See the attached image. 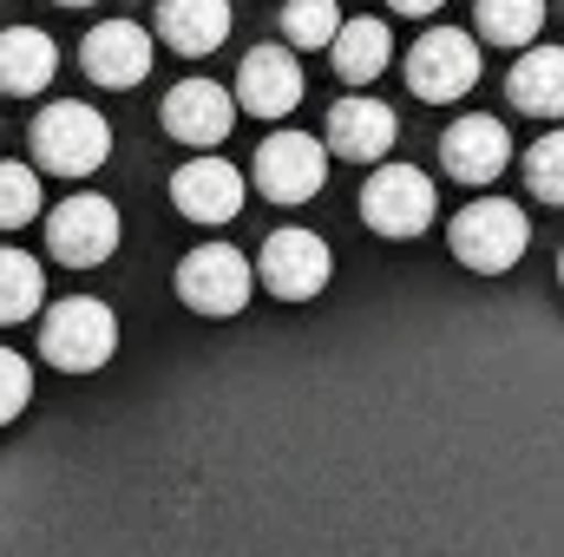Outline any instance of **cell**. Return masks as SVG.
<instances>
[{
  "label": "cell",
  "mask_w": 564,
  "mask_h": 557,
  "mask_svg": "<svg viewBox=\"0 0 564 557\" xmlns=\"http://www.w3.org/2000/svg\"><path fill=\"white\" fill-rule=\"evenodd\" d=\"M328 46H335V73L355 79V86H368V79H381L388 59H394V26H388V20H341Z\"/></svg>",
  "instance_id": "obj_19"
},
{
  "label": "cell",
  "mask_w": 564,
  "mask_h": 557,
  "mask_svg": "<svg viewBox=\"0 0 564 557\" xmlns=\"http://www.w3.org/2000/svg\"><path fill=\"white\" fill-rule=\"evenodd\" d=\"M33 157H40L53 177H93V171L112 157V125H106L93 106L59 99V106H46L40 125H33Z\"/></svg>",
  "instance_id": "obj_3"
},
{
  "label": "cell",
  "mask_w": 564,
  "mask_h": 557,
  "mask_svg": "<svg viewBox=\"0 0 564 557\" xmlns=\"http://www.w3.org/2000/svg\"><path fill=\"white\" fill-rule=\"evenodd\" d=\"M328 270H335V256H328V243H322L315 230H276V237L263 243V256H257L263 288L282 295V302H308V295H322Z\"/></svg>",
  "instance_id": "obj_9"
},
{
  "label": "cell",
  "mask_w": 564,
  "mask_h": 557,
  "mask_svg": "<svg viewBox=\"0 0 564 557\" xmlns=\"http://www.w3.org/2000/svg\"><path fill=\"white\" fill-rule=\"evenodd\" d=\"M525 177L545 204H564V132H545V139L525 151Z\"/></svg>",
  "instance_id": "obj_24"
},
{
  "label": "cell",
  "mask_w": 564,
  "mask_h": 557,
  "mask_svg": "<svg viewBox=\"0 0 564 557\" xmlns=\"http://www.w3.org/2000/svg\"><path fill=\"white\" fill-rule=\"evenodd\" d=\"M79 66H86V79H93V86L126 92V86H139L144 73H151V33L132 26V20H106V26H93V33H86Z\"/></svg>",
  "instance_id": "obj_11"
},
{
  "label": "cell",
  "mask_w": 564,
  "mask_h": 557,
  "mask_svg": "<svg viewBox=\"0 0 564 557\" xmlns=\"http://www.w3.org/2000/svg\"><path fill=\"white\" fill-rule=\"evenodd\" d=\"M237 106L257 112V119H282V112L302 106V66H295L289 46L243 53V66H237Z\"/></svg>",
  "instance_id": "obj_12"
},
{
  "label": "cell",
  "mask_w": 564,
  "mask_h": 557,
  "mask_svg": "<svg viewBox=\"0 0 564 557\" xmlns=\"http://www.w3.org/2000/svg\"><path fill=\"white\" fill-rule=\"evenodd\" d=\"M243 171L230 157H191L177 177H171V204L191 217V223H230L243 210Z\"/></svg>",
  "instance_id": "obj_10"
},
{
  "label": "cell",
  "mask_w": 564,
  "mask_h": 557,
  "mask_svg": "<svg viewBox=\"0 0 564 557\" xmlns=\"http://www.w3.org/2000/svg\"><path fill=\"white\" fill-rule=\"evenodd\" d=\"M40 177L13 157V164H0V230H20V223H33L40 217Z\"/></svg>",
  "instance_id": "obj_23"
},
{
  "label": "cell",
  "mask_w": 564,
  "mask_h": 557,
  "mask_svg": "<svg viewBox=\"0 0 564 557\" xmlns=\"http://www.w3.org/2000/svg\"><path fill=\"white\" fill-rule=\"evenodd\" d=\"M59 7H93V0H59Z\"/></svg>",
  "instance_id": "obj_27"
},
{
  "label": "cell",
  "mask_w": 564,
  "mask_h": 557,
  "mask_svg": "<svg viewBox=\"0 0 564 557\" xmlns=\"http://www.w3.org/2000/svg\"><path fill=\"white\" fill-rule=\"evenodd\" d=\"M328 151L335 157H355V164H375V157H388V144L401 139V119L381 106V99H335V112H328Z\"/></svg>",
  "instance_id": "obj_15"
},
{
  "label": "cell",
  "mask_w": 564,
  "mask_h": 557,
  "mask_svg": "<svg viewBox=\"0 0 564 557\" xmlns=\"http://www.w3.org/2000/svg\"><path fill=\"white\" fill-rule=\"evenodd\" d=\"M250 288H257V270H250V256L230 250V243H197V250L177 263V295H184V308H197V315H237V308L250 302Z\"/></svg>",
  "instance_id": "obj_5"
},
{
  "label": "cell",
  "mask_w": 564,
  "mask_h": 557,
  "mask_svg": "<svg viewBox=\"0 0 564 557\" xmlns=\"http://www.w3.org/2000/svg\"><path fill=\"white\" fill-rule=\"evenodd\" d=\"M119 348V315L93 295H73V302H53L46 321H40V354L59 368V374H93L106 368Z\"/></svg>",
  "instance_id": "obj_2"
},
{
  "label": "cell",
  "mask_w": 564,
  "mask_h": 557,
  "mask_svg": "<svg viewBox=\"0 0 564 557\" xmlns=\"http://www.w3.org/2000/svg\"><path fill=\"white\" fill-rule=\"evenodd\" d=\"M473 79H479V46H473V33L433 26V33L414 40V53H408V86H414V99H426V106L466 99Z\"/></svg>",
  "instance_id": "obj_6"
},
{
  "label": "cell",
  "mask_w": 564,
  "mask_h": 557,
  "mask_svg": "<svg viewBox=\"0 0 564 557\" xmlns=\"http://www.w3.org/2000/svg\"><path fill=\"white\" fill-rule=\"evenodd\" d=\"M328 177V144L302 139V132H276L257 151V190L270 204H308Z\"/></svg>",
  "instance_id": "obj_8"
},
{
  "label": "cell",
  "mask_w": 564,
  "mask_h": 557,
  "mask_svg": "<svg viewBox=\"0 0 564 557\" xmlns=\"http://www.w3.org/2000/svg\"><path fill=\"white\" fill-rule=\"evenodd\" d=\"M440 164H446V177H459V184H492V177L512 164V132H506L499 119L473 112V119H459V125L440 139Z\"/></svg>",
  "instance_id": "obj_13"
},
{
  "label": "cell",
  "mask_w": 564,
  "mask_h": 557,
  "mask_svg": "<svg viewBox=\"0 0 564 557\" xmlns=\"http://www.w3.org/2000/svg\"><path fill=\"white\" fill-rule=\"evenodd\" d=\"M446 243H453V256H459L466 270L499 276V270H512V263L525 256L532 223H525V210H519L512 197H473V204L446 223Z\"/></svg>",
  "instance_id": "obj_1"
},
{
  "label": "cell",
  "mask_w": 564,
  "mask_h": 557,
  "mask_svg": "<svg viewBox=\"0 0 564 557\" xmlns=\"http://www.w3.org/2000/svg\"><path fill=\"white\" fill-rule=\"evenodd\" d=\"M506 92L532 119H564V46H525L512 79H506Z\"/></svg>",
  "instance_id": "obj_17"
},
{
  "label": "cell",
  "mask_w": 564,
  "mask_h": 557,
  "mask_svg": "<svg viewBox=\"0 0 564 557\" xmlns=\"http://www.w3.org/2000/svg\"><path fill=\"white\" fill-rule=\"evenodd\" d=\"M230 119H237V106H230V92H224L217 79H184V86L164 99V132L177 144H197V151H210V144L230 139Z\"/></svg>",
  "instance_id": "obj_14"
},
{
  "label": "cell",
  "mask_w": 564,
  "mask_h": 557,
  "mask_svg": "<svg viewBox=\"0 0 564 557\" xmlns=\"http://www.w3.org/2000/svg\"><path fill=\"white\" fill-rule=\"evenodd\" d=\"M40 302H46V270L26 250H0V328L26 321Z\"/></svg>",
  "instance_id": "obj_21"
},
{
  "label": "cell",
  "mask_w": 564,
  "mask_h": 557,
  "mask_svg": "<svg viewBox=\"0 0 564 557\" xmlns=\"http://www.w3.org/2000/svg\"><path fill=\"white\" fill-rule=\"evenodd\" d=\"M335 26H341L335 0H289V7H282V40H289V46H328Z\"/></svg>",
  "instance_id": "obj_22"
},
{
  "label": "cell",
  "mask_w": 564,
  "mask_h": 557,
  "mask_svg": "<svg viewBox=\"0 0 564 557\" xmlns=\"http://www.w3.org/2000/svg\"><path fill=\"white\" fill-rule=\"evenodd\" d=\"M26 401H33V368H26L13 348H0V426H7V419H20Z\"/></svg>",
  "instance_id": "obj_25"
},
{
  "label": "cell",
  "mask_w": 564,
  "mask_h": 557,
  "mask_svg": "<svg viewBox=\"0 0 564 557\" xmlns=\"http://www.w3.org/2000/svg\"><path fill=\"white\" fill-rule=\"evenodd\" d=\"M46 250H53V263H66V270L106 263V256L119 250V210H112L106 197H93V190L66 197L59 210H46Z\"/></svg>",
  "instance_id": "obj_7"
},
{
  "label": "cell",
  "mask_w": 564,
  "mask_h": 557,
  "mask_svg": "<svg viewBox=\"0 0 564 557\" xmlns=\"http://www.w3.org/2000/svg\"><path fill=\"white\" fill-rule=\"evenodd\" d=\"M53 73H59V46L40 26H7L0 33V92L33 99V92H46Z\"/></svg>",
  "instance_id": "obj_16"
},
{
  "label": "cell",
  "mask_w": 564,
  "mask_h": 557,
  "mask_svg": "<svg viewBox=\"0 0 564 557\" xmlns=\"http://www.w3.org/2000/svg\"><path fill=\"white\" fill-rule=\"evenodd\" d=\"M388 7H394V13H408V20H421V13H440L446 0H388Z\"/></svg>",
  "instance_id": "obj_26"
},
{
  "label": "cell",
  "mask_w": 564,
  "mask_h": 557,
  "mask_svg": "<svg viewBox=\"0 0 564 557\" xmlns=\"http://www.w3.org/2000/svg\"><path fill=\"white\" fill-rule=\"evenodd\" d=\"M433 210H440V197H433L426 171H414V164H381L361 184V223L375 237H421Z\"/></svg>",
  "instance_id": "obj_4"
},
{
  "label": "cell",
  "mask_w": 564,
  "mask_h": 557,
  "mask_svg": "<svg viewBox=\"0 0 564 557\" xmlns=\"http://www.w3.org/2000/svg\"><path fill=\"white\" fill-rule=\"evenodd\" d=\"M558 282H564V256H558Z\"/></svg>",
  "instance_id": "obj_28"
},
{
  "label": "cell",
  "mask_w": 564,
  "mask_h": 557,
  "mask_svg": "<svg viewBox=\"0 0 564 557\" xmlns=\"http://www.w3.org/2000/svg\"><path fill=\"white\" fill-rule=\"evenodd\" d=\"M158 33H164L177 53L204 59V53H217L224 33H230V0H158Z\"/></svg>",
  "instance_id": "obj_18"
},
{
  "label": "cell",
  "mask_w": 564,
  "mask_h": 557,
  "mask_svg": "<svg viewBox=\"0 0 564 557\" xmlns=\"http://www.w3.org/2000/svg\"><path fill=\"white\" fill-rule=\"evenodd\" d=\"M473 26L492 46H532L539 26H545V0H479L473 7Z\"/></svg>",
  "instance_id": "obj_20"
}]
</instances>
